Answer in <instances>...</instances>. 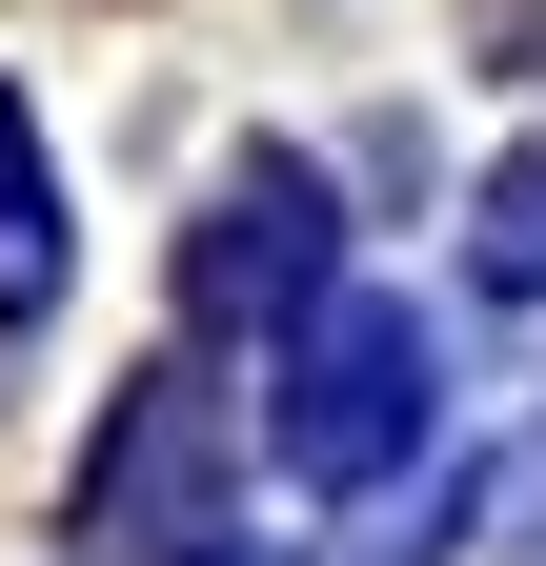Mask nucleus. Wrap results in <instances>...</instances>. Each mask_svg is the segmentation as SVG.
<instances>
[{
    "instance_id": "obj_1",
    "label": "nucleus",
    "mask_w": 546,
    "mask_h": 566,
    "mask_svg": "<svg viewBox=\"0 0 546 566\" xmlns=\"http://www.w3.org/2000/svg\"><path fill=\"white\" fill-rule=\"evenodd\" d=\"M426 424H445L426 304H324L284 365H263V446H284V485H385V465H426Z\"/></svg>"
},
{
    "instance_id": "obj_2",
    "label": "nucleus",
    "mask_w": 546,
    "mask_h": 566,
    "mask_svg": "<svg viewBox=\"0 0 546 566\" xmlns=\"http://www.w3.org/2000/svg\"><path fill=\"white\" fill-rule=\"evenodd\" d=\"M82 526H102V566H202V546H223V405L143 385L102 424V465H82Z\"/></svg>"
},
{
    "instance_id": "obj_3",
    "label": "nucleus",
    "mask_w": 546,
    "mask_h": 566,
    "mask_svg": "<svg viewBox=\"0 0 546 566\" xmlns=\"http://www.w3.org/2000/svg\"><path fill=\"white\" fill-rule=\"evenodd\" d=\"M263 304H324V182L304 163H243L182 243V324H263Z\"/></svg>"
},
{
    "instance_id": "obj_4",
    "label": "nucleus",
    "mask_w": 546,
    "mask_h": 566,
    "mask_svg": "<svg viewBox=\"0 0 546 566\" xmlns=\"http://www.w3.org/2000/svg\"><path fill=\"white\" fill-rule=\"evenodd\" d=\"M0 304H61V182H41L21 102H0Z\"/></svg>"
},
{
    "instance_id": "obj_5",
    "label": "nucleus",
    "mask_w": 546,
    "mask_h": 566,
    "mask_svg": "<svg viewBox=\"0 0 546 566\" xmlns=\"http://www.w3.org/2000/svg\"><path fill=\"white\" fill-rule=\"evenodd\" d=\"M465 263H486L506 304H546V142H526V163H486V223H465Z\"/></svg>"
},
{
    "instance_id": "obj_6",
    "label": "nucleus",
    "mask_w": 546,
    "mask_h": 566,
    "mask_svg": "<svg viewBox=\"0 0 546 566\" xmlns=\"http://www.w3.org/2000/svg\"><path fill=\"white\" fill-rule=\"evenodd\" d=\"M202 566H223V546H202Z\"/></svg>"
}]
</instances>
